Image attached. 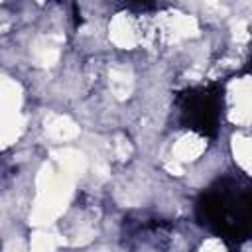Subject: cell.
Instances as JSON below:
<instances>
[{
	"label": "cell",
	"instance_id": "6da1fadb",
	"mask_svg": "<svg viewBox=\"0 0 252 252\" xmlns=\"http://www.w3.org/2000/svg\"><path fill=\"white\" fill-rule=\"evenodd\" d=\"M199 209L203 211V220L220 234L232 238L252 234V183L246 187L236 181L222 183L220 191L203 195Z\"/></svg>",
	"mask_w": 252,
	"mask_h": 252
},
{
	"label": "cell",
	"instance_id": "7a4b0ae2",
	"mask_svg": "<svg viewBox=\"0 0 252 252\" xmlns=\"http://www.w3.org/2000/svg\"><path fill=\"white\" fill-rule=\"evenodd\" d=\"M220 110V93L219 89H197L189 91L181 98V114L187 128H193L201 134L213 136L219 124Z\"/></svg>",
	"mask_w": 252,
	"mask_h": 252
}]
</instances>
